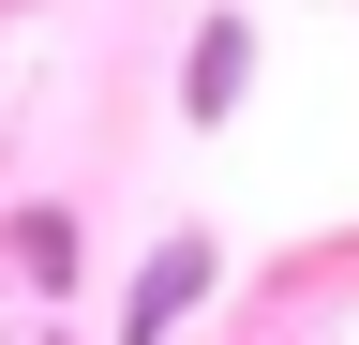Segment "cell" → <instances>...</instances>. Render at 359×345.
I'll return each mask as SVG.
<instances>
[{"label":"cell","mask_w":359,"mask_h":345,"mask_svg":"<svg viewBox=\"0 0 359 345\" xmlns=\"http://www.w3.org/2000/svg\"><path fill=\"white\" fill-rule=\"evenodd\" d=\"M195 300H210V240H165L150 271H135V315H120V345H165Z\"/></svg>","instance_id":"obj_1"},{"label":"cell","mask_w":359,"mask_h":345,"mask_svg":"<svg viewBox=\"0 0 359 345\" xmlns=\"http://www.w3.org/2000/svg\"><path fill=\"white\" fill-rule=\"evenodd\" d=\"M240 75H255V30H240V15H210V30H195V120L240 105Z\"/></svg>","instance_id":"obj_2"}]
</instances>
